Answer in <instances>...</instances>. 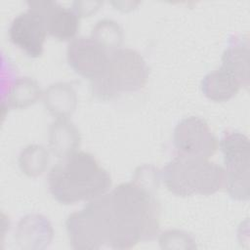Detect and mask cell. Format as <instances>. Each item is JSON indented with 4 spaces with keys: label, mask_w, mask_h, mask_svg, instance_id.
<instances>
[{
    "label": "cell",
    "mask_w": 250,
    "mask_h": 250,
    "mask_svg": "<svg viewBox=\"0 0 250 250\" xmlns=\"http://www.w3.org/2000/svg\"><path fill=\"white\" fill-rule=\"evenodd\" d=\"M155 194L136 183H123L71 213L65 222L72 248L129 249L153 239L159 229Z\"/></svg>",
    "instance_id": "1"
},
{
    "label": "cell",
    "mask_w": 250,
    "mask_h": 250,
    "mask_svg": "<svg viewBox=\"0 0 250 250\" xmlns=\"http://www.w3.org/2000/svg\"><path fill=\"white\" fill-rule=\"evenodd\" d=\"M111 178L89 152L75 151L62 158L49 172L48 187L62 204L92 200L107 192Z\"/></svg>",
    "instance_id": "2"
},
{
    "label": "cell",
    "mask_w": 250,
    "mask_h": 250,
    "mask_svg": "<svg viewBox=\"0 0 250 250\" xmlns=\"http://www.w3.org/2000/svg\"><path fill=\"white\" fill-rule=\"evenodd\" d=\"M165 187L175 195H210L225 187V169L208 159L178 154L160 172Z\"/></svg>",
    "instance_id": "3"
},
{
    "label": "cell",
    "mask_w": 250,
    "mask_h": 250,
    "mask_svg": "<svg viewBox=\"0 0 250 250\" xmlns=\"http://www.w3.org/2000/svg\"><path fill=\"white\" fill-rule=\"evenodd\" d=\"M147 78L148 67L142 55L130 48H118L110 52L104 71L91 81V89L98 99L109 100L141 90Z\"/></svg>",
    "instance_id": "4"
},
{
    "label": "cell",
    "mask_w": 250,
    "mask_h": 250,
    "mask_svg": "<svg viewBox=\"0 0 250 250\" xmlns=\"http://www.w3.org/2000/svg\"><path fill=\"white\" fill-rule=\"evenodd\" d=\"M220 147L225 159V187L236 200H248L250 192V145L249 139L238 131H227Z\"/></svg>",
    "instance_id": "5"
},
{
    "label": "cell",
    "mask_w": 250,
    "mask_h": 250,
    "mask_svg": "<svg viewBox=\"0 0 250 250\" xmlns=\"http://www.w3.org/2000/svg\"><path fill=\"white\" fill-rule=\"evenodd\" d=\"M173 141L178 154L190 157L208 159L218 147L208 123L197 116L182 119L174 129Z\"/></svg>",
    "instance_id": "6"
},
{
    "label": "cell",
    "mask_w": 250,
    "mask_h": 250,
    "mask_svg": "<svg viewBox=\"0 0 250 250\" xmlns=\"http://www.w3.org/2000/svg\"><path fill=\"white\" fill-rule=\"evenodd\" d=\"M8 34L11 42L28 57L38 58L43 53L48 33L43 17L37 11L28 8L14 18Z\"/></svg>",
    "instance_id": "7"
},
{
    "label": "cell",
    "mask_w": 250,
    "mask_h": 250,
    "mask_svg": "<svg viewBox=\"0 0 250 250\" xmlns=\"http://www.w3.org/2000/svg\"><path fill=\"white\" fill-rule=\"evenodd\" d=\"M109 54L91 36H80L69 42L66 59L76 73L92 81L104 71Z\"/></svg>",
    "instance_id": "8"
},
{
    "label": "cell",
    "mask_w": 250,
    "mask_h": 250,
    "mask_svg": "<svg viewBox=\"0 0 250 250\" xmlns=\"http://www.w3.org/2000/svg\"><path fill=\"white\" fill-rule=\"evenodd\" d=\"M28 8L37 11L44 20L47 33L62 40H73L79 29L80 16L72 9L53 1L27 2Z\"/></svg>",
    "instance_id": "9"
},
{
    "label": "cell",
    "mask_w": 250,
    "mask_h": 250,
    "mask_svg": "<svg viewBox=\"0 0 250 250\" xmlns=\"http://www.w3.org/2000/svg\"><path fill=\"white\" fill-rule=\"evenodd\" d=\"M54 229L47 217L28 214L21 218L15 230V240L20 248L37 250L47 248L53 239Z\"/></svg>",
    "instance_id": "10"
},
{
    "label": "cell",
    "mask_w": 250,
    "mask_h": 250,
    "mask_svg": "<svg viewBox=\"0 0 250 250\" xmlns=\"http://www.w3.org/2000/svg\"><path fill=\"white\" fill-rule=\"evenodd\" d=\"M48 140L51 152L59 158H65L77 151L81 136L77 127L68 118H57L49 127Z\"/></svg>",
    "instance_id": "11"
},
{
    "label": "cell",
    "mask_w": 250,
    "mask_h": 250,
    "mask_svg": "<svg viewBox=\"0 0 250 250\" xmlns=\"http://www.w3.org/2000/svg\"><path fill=\"white\" fill-rule=\"evenodd\" d=\"M222 67L241 84L249 86V43L247 37L232 36L222 56Z\"/></svg>",
    "instance_id": "12"
},
{
    "label": "cell",
    "mask_w": 250,
    "mask_h": 250,
    "mask_svg": "<svg viewBox=\"0 0 250 250\" xmlns=\"http://www.w3.org/2000/svg\"><path fill=\"white\" fill-rule=\"evenodd\" d=\"M46 109L57 118H68L76 109L77 94L71 84L57 82L43 93Z\"/></svg>",
    "instance_id": "13"
},
{
    "label": "cell",
    "mask_w": 250,
    "mask_h": 250,
    "mask_svg": "<svg viewBox=\"0 0 250 250\" xmlns=\"http://www.w3.org/2000/svg\"><path fill=\"white\" fill-rule=\"evenodd\" d=\"M240 87V82L222 66L207 73L201 81V90L204 96L214 102L230 100Z\"/></svg>",
    "instance_id": "14"
},
{
    "label": "cell",
    "mask_w": 250,
    "mask_h": 250,
    "mask_svg": "<svg viewBox=\"0 0 250 250\" xmlns=\"http://www.w3.org/2000/svg\"><path fill=\"white\" fill-rule=\"evenodd\" d=\"M41 95L42 91L36 80L27 76L18 77L9 85L6 104H7L8 108H25L34 104Z\"/></svg>",
    "instance_id": "15"
},
{
    "label": "cell",
    "mask_w": 250,
    "mask_h": 250,
    "mask_svg": "<svg viewBox=\"0 0 250 250\" xmlns=\"http://www.w3.org/2000/svg\"><path fill=\"white\" fill-rule=\"evenodd\" d=\"M18 162L23 174L28 177H37L46 171L50 162V156L44 146L32 144L21 150Z\"/></svg>",
    "instance_id": "16"
},
{
    "label": "cell",
    "mask_w": 250,
    "mask_h": 250,
    "mask_svg": "<svg viewBox=\"0 0 250 250\" xmlns=\"http://www.w3.org/2000/svg\"><path fill=\"white\" fill-rule=\"evenodd\" d=\"M91 37L110 53L120 48L123 41V31L115 21L103 19L93 26Z\"/></svg>",
    "instance_id": "17"
},
{
    "label": "cell",
    "mask_w": 250,
    "mask_h": 250,
    "mask_svg": "<svg viewBox=\"0 0 250 250\" xmlns=\"http://www.w3.org/2000/svg\"><path fill=\"white\" fill-rule=\"evenodd\" d=\"M159 245L162 249H194L195 240L192 235L180 229L163 231L159 236Z\"/></svg>",
    "instance_id": "18"
},
{
    "label": "cell",
    "mask_w": 250,
    "mask_h": 250,
    "mask_svg": "<svg viewBox=\"0 0 250 250\" xmlns=\"http://www.w3.org/2000/svg\"><path fill=\"white\" fill-rule=\"evenodd\" d=\"M161 174L159 170L153 165H142L139 166L134 173L133 182L144 188L145 189L155 194L159 188V180Z\"/></svg>",
    "instance_id": "19"
},
{
    "label": "cell",
    "mask_w": 250,
    "mask_h": 250,
    "mask_svg": "<svg viewBox=\"0 0 250 250\" xmlns=\"http://www.w3.org/2000/svg\"><path fill=\"white\" fill-rule=\"evenodd\" d=\"M103 5L102 2L94 1V2H89V1H75L73 2V10L80 16V17H87L95 13L99 8Z\"/></svg>",
    "instance_id": "20"
}]
</instances>
